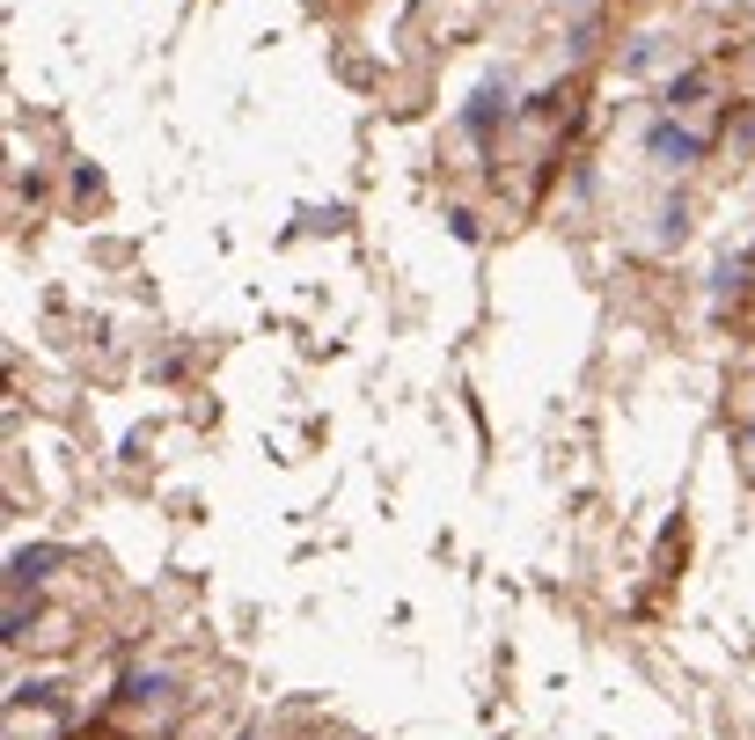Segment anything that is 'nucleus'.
<instances>
[{"mask_svg": "<svg viewBox=\"0 0 755 740\" xmlns=\"http://www.w3.org/2000/svg\"><path fill=\"white\" fill-rule=\"evenodd\" d=\"M675 59V37H638L631 52H624V73H631V81H646V73H660Z\"/></svg>", "mask_w": 755, "mask_h": 740, "instance_id": "3", "label": "nucleus"}, {"mask_svg": "<svg viewBox=\"0 0 755 740\" xmlns=\"http://www.w3.org/2000/svg\"><path fill=\"white\" fill-rule=\"evenodd\" d=\"M646 155H653V169H689V161L704 155V140L697 132H683V118H660V125H646Z\"/></svg>", "mask_w": 755, "mask_h": 740, "instance_id": "1", "label": "nucleus"}, {"mask_svg": "<svg viewBox=\"0 0 755 740\" xmlns=\"http://www.w3.org/2000/svg\"><path fill=\"white\" fill-rule=\"evenodd\" d=\"M704 96H712V73H683V81H675V89H668V118H683V110H697Z\"/></svg>", "mask_w": 755, "mask_h": 740, "instance_id": "5", "label": "nucleus"}, {"mask_svg": "<svg viewBox=\"0 0 755 740\" xmlns=\"http://www.w3.org/2000/svg\"><path fill=\"white\" fill-rule=\"evenodd\" d=\"M689 235V206L683 198H660V206H653V249H675Z\"/></svg>", "mask_w": 755, "mask_h": 740, "instance_id": "4", "label": "nucleus"}, {"mask_svg": "<svg viewBox=\"0 0 755 740\" xmlns=\"http://www.w3.org/2000/svg\"><path fill=\"white\" fill-rule=\"evenodd\" d=\"M507 110H513V73H484V89L462 103V125H470V132H492Z\"/></svg>", "mask_w": 755, "mask_h": 740, "instance_id": "2", "label": "nucleus"}]
</instances>
